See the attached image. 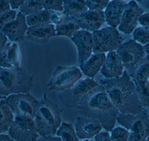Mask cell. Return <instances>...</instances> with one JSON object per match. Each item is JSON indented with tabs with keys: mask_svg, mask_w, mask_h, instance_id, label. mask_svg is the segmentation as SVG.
Masks as SVG:
<instances>
[{
	"mask_svg": "<svg viewBox=\"0 0 149 141\" xmlns=\"http://www.w3.org/2000/svg\"><path fill=\"white\" fill-rule=\"evenodd\" d=\"M130 132L121 127L114 128L111 132V141H128Z\"/></svg>",
	"mask_w": 149,
	"mask_h": 141,
	"instance_id": "cell-31",
	"label": "cell"
},
{
	"mask_svg": "<svg viewBox=\"0 0 149 141\" xmlns=\"http://www.w3.org/2000/svg\"><path fill=\"white\" fill-rule=\"evenodd\" d=\"M11 44H7L5 48L0 52V68L9 69L12 67V65L9 62L7 57L8 51L10 47Z\"/></svg>",
	"mask_w": 149,
	"mask_h": 141,
	"instance_id": "cell-35",
	"label": "cell"
},
{
	"mask_svg": "<svg viewBox=\"0 0 149 141\" xmlns=\"http://www.w3.org/2000/svg\"><path fill=\"white\" fill-rule=\"evenodd\" d=\"M0 141H16L12 139L8 134L0 135Z\"/></svg>",
	"mask_w": 149,
	"mask_h": 141,
	"instance_id": "cell-44",
	"label": "cell"
},
{
	"mask_svg": "<svg viewBox=\"0 0 149 141\" xmlns=\"http://www.w3.org/2000/svg\"><path fill=\"white\" fill-rule=\"evenodd\" d=\"M8 133L16 141H36L39 136L34 119L20 115H15Z\"/></svg>",
	"mask_w": 149,
	"mask_h": 141,
	"instance_id": "cell-11",
	"label": "cell"
},
{
	"mask_svg": "<svg viewBox=\"0 0 149 141\" xmlns=\"http://www.w3.org/2000/svg\"><path fill=\"white\" fill-rule=\"evenodd\" d=\"M63 1L62 0H46L44 2V9L56 12H63Z\"/></svg>",
	"mask_w": 149,
	"mask_h": 141,
	"instance_id": "cell-32",
	"label": "cell"
},
{
	"mask_svg": "<svg viewBox=\"0 0 149 141\" xmlns=\"http://www.w3.org/2000/svg\"><path fill=\"white\" fill-rule=\"evenodd\" d=\"M106 59L105 53L94 54L86 61L79 65V69L82 74L93 79L100 71Z\"/></svg>",
	"mask_w": 149,
	"mask_h": 141,
	"instance_id": "cell-20",
	"label": "cell"
},
{
	"mask_svg": "<svg viewBox=\"0 0 149 141\" xmlns=\"http://www.w3.org/2000/svg\"><path fill=\"white\" fill-rule=\"evenodd\" d=\"M8 39L2 33L0 32V52L4 49L7 44Z\"/></svg>",
	"mask_w": 149,
	"mask_h": 141,
	"instance_id": "cell-41",
	"label": "cell"
},
{
	"mask_svg": "<svg viewBox=\"0 0 149 141\" xmlns=\"http://www.w3.org/2000/svg\"><path fill=\"white\" fill-rule=\"evenodd\" d=\"M4 100L14 115L35 119L39 101L30 93L11 94Z\"/></svg>",
	"mask_w": 149,
	"mask_h": 141,
	"instance_id": "cell-9",
	"label": "cell"
},
{
	"mask_svg": "<svg viewBox=\"0 0 149 141\" xmlns=\"http://www.w3.org/2000/svg\"><path fill=\"white\" fill-rule=\"evenodd\" d=\"M109 2V0H87L85 1V3L89 10H102L107 8Z\"/></svg>",
	"mask_w": 149,
	"mask_h": 141,
	"instance_id": "cell-33",
	"label": "cell"
},
{
	"mask_svg": "<svg viewBox=\"0 0 149 141\" xmlns=\"http://www.w3.org/2000/svg\"><path fill=\"white\" fill-rule=\"evenodd\" d=\"M70 17L82 30L93 31L100 30L105 22L104 12L102 10H91L77 14Z\"/></svg>",
	"mask_w": 149,
	"mask_h": 141,
	"instance_id": "cell-12",
	"label": "cell"
},
{
	"mask_svg": "<svg viewBox=\"0 0 149 141\" xmlns=\"http://www.w3.org/2000/svg\"><path fill=\"white\" fill-rule=\"evenodd\" d=\"M63 110L47 97L40 100L34 119L37 131L41 137L54 136L61 125Z\"/></svg>",
	"mask_w": 149,
	"mask_h": 141,
	"instance_id": "cell-3",
	"label": "cell"
},
{
	"mask_svg": "<svg viewBox=\"0 0 149 141\" xmlns=\"http://www.w3.org/2000/svg\"><path fill=\"white\" fill-rule=\"evenodd\" d=\"M98 85V82L90 78L81 79L71 88L60 92L58 98L66 107L77 108L81 101Z\"/></svg>",
	"mask_w": 149,
	"mask_h": 141,
	"instance_id": "cell-8",
	"label": "cell"
},
{
	"mask_svg": "<svg viewBox=\"0 0 149 141\" xmlns=\"http://www.w3.org/2000/svg\"><path fill=\"white\" fill-rule=\"evenodd\" d=\"M63 14L65 16H71L88 10L84 0H64Z\"/></svg>",
	"mask_w": 149,
	"mask_h": 141,
	"instance_id": "cell-22",
	"label": "cell"
},
{
	"mask_svg": "<svg viewBox=\"0 0 149 141\" xmlns=\"http://www.w3.org/2000/svg\"><path fill=\"white\" fill-rule=\"evenodd\" d=\"M139 99L143 108H149V81L143 85L135 84Z\"/></svg>",
	"mask_w": 149,
	"mask_h": 141,
	"instance_id": "cell-28",
	"label": "cell"
},
{
	"mask_svg": "<svg viewBox=\"0 0 149 141\" xmlns=\"http://www.w3.org/2000/svg\"><path fill=\"white\" fill-rule=\"evenodd\" d=\"M98 83L120 113L136 115L145 109L139 99L135 85L126 70L119 78L101 79Z\"/></svg>",
	"mask_w": 149,
	"mask_h": 141,
	"instance_id": "cell-1",
	"label": "cell"
},
{
	"mask_svg": "<svg viewBox=\"0 0 149 141\" xmlns=\"http://www.w3.org/2000/svg\"><path fill=\"white\" fill-rule=\"evenodd\" d=\"M36 141H62L59 137H54V136H45L41 137Z\"/></svg>",
	"mask_w": 149,
	"mask_h": 141,
	"instance_id": "cell-42",
	"label": "cell"
},
{
	"mask_svg": "<svg viewBox=\"0 0 149 141\" xmlns=\"http://www.w3.org/2000/svg\"><path fill=\"white\" fill-rule=\"evenodd\" d=\"M127 4V3L120 0H114L109 3L104 12L105 22L108 25L115 28L119 26Z\"/></svg>",
	"mask_w": 149,
	"mask_h": 141,
	"instance_id": "cell-19",
	"label": "cell"
},
{
	"mask_svg": "<svg viewBox=\"0 0 149 141\" xmlns=\"http://www.w3.org/2000/svg\"><path fill=\"white\" fill-rule=\"evenodd\" d=\"M123 128L146 141L149 136V119L148 110L145 108L136 115L120 113L116 119Z\"/></svg>",
	"mask_w": 149,
	"mask_h": 141,
	"instance_id": "cell-10",
	"label": "cell"
},
{
	"mask_svg": "<svg viewBox=\"0 0 149 141\" xmlns=\"http://www.w3.org/2000/svg\"><path fill=\"white\" fill-rule=\"evenodd\" d=\"M28 28L26 17L19 12L17 14L15 19L1 30L0 32L10 42H17L24 40Z\"/></svg>",
	"mask_w": 149,
	"mask_h": 141,
	"instance_id": "cell-16",
	"label": "cell"
},
{
	"mask_svg": "<svg viewBox=\"0 0 149 141\" xmlns=\"http://www.w3.org/2000/svg\"><path fill=\"white\" fill-rule=\"evenodd\" d=\"M64 16L62 23L56 26V36H64L71 38L80 28L70 17Z\"/></svg>",
	"mask_w": 149,
	"mask_h": 141,
	"instance_id": "cell-23",
	"label": "cell"
},
{
	"mask_svg": "<svg viewBox=\"0 0 149 141\" xmlns=\"http://www.w3.org/2000/svg\"><path fill=\"white\" fill-rule=\"evenodd\" d=\"M9 1L10 6L11 7V9L14 10L20 8L22 5L24 3L25 1L24 0H17V1Z\"/></svg>",
	"mask_w": 149,
	"mask_h": 141,
	"instance_id": "cell-40",
	"label": "cell"
},
{
	"mask_svg": "<svg viewBox=\"0 0 149 141\" xmlns=\"http://www.w3.org/2000/svg\"><path fill=\"white\" fill-rule=\"evenodd\" d=\"M55 36L56 28L54 24H46L28 27L25 38L33 42L44 44Z\"/></svg>",
	"mask_w": 149,
	"mask_h": 141,
	"instance_id": "cell-18",
	"label": "cell"
},
{
	"mask_svg": "<svg viewBox=\"0 0 149 141\" xmlns=\"http://www.w3.org/2000/svg\"><path fill=\"white\" fill-rule=\"evenodd\" d=\"M77 47L79 65L86 61L92 55L94 46L93 34L81 30L75 32L71 38Z\"/></svg>",
	"mask_w": 149,
	"mask_h": 141,
	"instance_id": "cell-14",
	"label": "cell"
},
{
	"mask_svg": "<svg viewBox=\"0 0 149 141\" xmlns=\"http://www.w3.org/2000/svg\"><path fill=\"white\" fill-rule=\"evenodd\" d=\"M142 6L149 10V1H137Z\"/></svg>",
	"mask_w": 149,
	"mask_h": 141,
	"instance_id": "cell-45",
	"label": "cell"
},
{
	"mask_svg": "<svg viewBox=\"0 0 149 141\" xmlns=\"http://www.w3.org/2000/svg\"><path fill=\"white\" fill-rule=\"evenodd\" d=\"M128 141H143L141 138L133 133L130 132L129 137Z\"/></svg>",
	"mask_w": 149,
	"mask_h": 141,
	"instance_id": "cell-43",
	"label": "cell"
},
{
	"mask_svg": "<svg viewBox=\"0 0 149 141\" xmlns=\"http://www.w3.org/2000/svg\"><path fill=\"white\" fill-rule=\"evenodd\" d=\"M56 135L62 141H79L72 124L63 122L57 131Z\"/></svg>",
	"mask_w": 149,
	"mask_h": 141,
	"instance_id": "cell-26",
	"label": "cell"
},
{
	"mask_svg": "<svg viewBox=\"0 0 149 141\" xmlns=\"http://www.w3.org/2000/svg\"><path fill=\"white\" fill-rule=\"evenodd\" d=\"M94 54L105 53L117 50L123 38L115 28L106 27L93 32Z\"/></svg>",
	"mask_w": 149,
	"mask_h": 141,
	"instance_id": "cell-7",
	"label": "cell"
},
{
	"mask_svg": "<svg viewBox=\"0 0 149 141\" xmlns=\"http://www.w3.org/2000/svg\"><path fill=\"white\" fill-rule=\"evenodd\" d=\"M34 77L21 67L0 68V94L4 97L27 93L32 89Z\"/></svg>",
	"mask_w": 149,
	"mask_h": 141,
	"instance_id": "cell-4",
	"label": "cell"
},
{
	"mask_svg": "<svg viewBox=\"0 0 149 141\" xmlns=\"http://www.w3.org/2000/svg\"><path fill=\"white\" fill-rule=\"evenodd\" d=\"M10 10L9 1L8 0H0V15Z\"/></svg>",
	"mask_w": 149,
	"mask_h": 141,
	"instance_id": "cell-39",
	"label": "cell"
},
{
	"mask_svg": "<svg viewBox=\"0 0 149 141\" xmlns=\"http://www.w3.org/2000/svg\"><path fill=\"white\" fill-rule=\"evenodd\" d=\"M82 77L79 68L58 66L53 72L47 87L51 91L62 92L73 86Z\"/></svg>",
	"mask_w": 149,
	"mask_h": 141,
	"instance_id": "cell-6",
	"label": "cell"
},
{
	"mask_svg": "<svg viewBox=\"0 0 149 141\" xmlns=\"http://www.w3.org/2000/svg\"><path fill=\"white\" fill-rule=\"evenodd\" d=\"M77 109L81 116L98 121L107 132L114 128L120 113L99 84L81 101Z\"/></svg>",
	"mask_w": 149,
	"mask_h": 141,
	"instance_id": "cell-2",
	"label": "cell"
},
{
	"mask_svg": "<svg viewBox=\"0 0 149 141\" xmlns=\"http://www.w3.org/2000/svg\"><path fill=\"white\" fill-rule=\"evenodd\" d=\"M102 127L97 120L79 116L76 118L74 129L76 135L80 140H90L99 134Z\"/></svg>",
	"mask_w": 149,
	"mask_h": 141,
	"instance_id": "cell-15",
	"label": "cell"
},
{
	"mask_svg": "<svg viewBox=\"0 0 149 141\" xmlns=\"http://www.w3.org/2000/svg\"><path fill=\"white\" fill-rule=\"evenodd\" d=\"M95 141H111L108 132H100L94 137Z\"/></svg>",
	"mask_w": 149,
	"mask_h": 141,
	"instance_id": "cell-38",
	"label": "cell"
},
{
	"mask_svg": "<svg viewBox=\"0 0 149 141\" xmlns=\"http://www.w3.org/2000/svg\"><path fill=\"white\" fill-rule=\"evenodd\" d=\"M7 57L12 67H19L21 58L17 44L14 43L11 44L8 50Z\"/></svg>",
	"mask_w": 149,
	"mask_h": 141,
	"instance_id": "cell-29",
	"label": "cell"
},
{
	"mask_svg": "<svg viewBox=\"0 0 149 141\" xmlns=\"http://www.w3.org/2000/svg\"></svg>",
	"mask_w": 149,
	"mask_h": 141,
	"instance_id": "cell-51",
	"label": "cell"
},
{
	"mask_svg": "<svg viewBox=\"0 0 149 141\" xmlns=\"http://www.w3.org/2000/svg\"><path fill=\"white\" fill-rule=\"evenodd\" d=\"M5 98H6V97H3V96H1V95L0 94V100L3 99H5Z\"/></svg>",
	"mask_w": 149,
	"mask_h": 141,
	"instance_id": "cell-47",
	"label": "cell"
},
{
	"mask_svg": "<svg viewBox=\"0 0 149 141\" xmlns=\"http://www.w3.org/2000/svg\"><path fill=\"white\" fill-rule=\"evenodd\" d=\"M116 53L121 59L125 70L130 77L147 56L143 46L134 40H129L122 44Z\"/></svg>",
	"mask_w": 149,
	"mask_h": 141,
	"instance_id": "cell-5",
	"label": "cell"
},
{
	"mask_svg": "<svg viewBox=\"0 0 149 141\" xmlns=\"http://www.w3.org/2000/svg\"><path fill=\"white\" fill-rule=\"evenodd\" d=\"M146 141H149V136L146 139Z\"/></svg>",
	"mask_w": 149,
	"mask_h": 141,
	"instance_id": "cell-48",
	"label": "cell"
},
{
	"mask_svg": "<svg viewBox=\"0 0 149 141\" xmlns=\"http://www.w3.org/2000/svg\"><path fill=\"white\" fill-rule=\"evenodd\" d=\"M135 84L143 85L149 79V56H147L142 63L131 77Z\"/></svg>",
	"mask_w": 149,
	"mask_h": 141,
	"instance_id": "cell-25",
	"label": "cell"
},
{
	"mask_svg": "<svg viewBox=\"0 0 149 141\" xmlns=\"http://www.w3.org/2000/svg\"><path fill=\"white\" fill-rule=\"evenodd\" d=\"M143 14V9L136 1H130L127 3L123 14L120 23L118 26L119 31L126 35L133 32L138 24L139 18Z\"/></svg>",
	"mask_w": 149,
	"mask_h": 141,
	"instance_id": "cell-13",
	"label": "cell"
},
{
	"mask_svg": "<svg viewBox=\"0 0 149 141\" xmlns=\"http://www.w3.org/2000/svg\"><path fill=\"white\" fill-rule=\"evenodd\" d=\"M17 14L16 11L12 10L0 15V30L14 21L16 17Z\"/></svg>",
	"mask_w": 149,
	"mask_h": 141,
	"instance_id": "cell-34",
	"label": "cell"
},
{
	"mask_svg": "<svg viewBox=\"0 0 149 141\" xmlns=\"http://www.w3.org/2000/svg\"><path fill=\"white\" fill-rule=\"evenodd\" d=\"M64 17L63 12L54 11L51 16L52 24H54L56 25H59L63 21Z\"/></svg>",
	"mask_w": 149,
	"mask_h": 141,
	"instance_id": "cell-36",
	"label": "cell"
},
{
	"mask_svg": "<svg viewBox=\"0 0 149 141\" xmlns=\"http://www.w3.org/2000/svg\"><path fill=\"white\" fill-rule=\"evenodd\" d=\"M133 39L140 44L146 45L149 43V29L142 27L133 31Z\"/></svg>",
	"mask_w": 149,
	"mask_h": 141,
	"instance_id": "cell-30",
	"label": "cell"
},
{
	"mask_svg": "<svg viewBox=\"0 0 149 141\" xmlns=\"http://www.w3.org/2000/svg\"><path fill=\"white\" fill-rule=\"evenodd\" d=\"M144 51H145L146 54H147V56H149V43L148 44H146L143 46Z\"/></svg>",
	"mask_w": 149,
	"mask_h": 141,
	"instance_id": "cell-46",
	"label": "cell"
},
{
	"mask_svg": "<svg viewBox=\"0 0 149 141\" xmlns=\"http://www.w3.org/2000/svg\"><path fill=\"white\" fill-rule=\"evenodd\" d=\"M82 141H93L90 140H84Z\"/></svg>",
	"mask_w": 149,
	"mask_h": 141,
	"instance_id": "cell-49",
	"label": "cell"
},
{
	"mask_svg": "<svg viewBox=\"0 0 149 141\" xmlns=\"http://www.w3.org/2000/svg\"><path fill=\"white\" fill-rule=\"evenodd\" d=\"M54 11L43 9L39 12L26 17V23L29 26H36L46 24H51V16Z\"/></svg>",
	"mask_w": 149,
	"mask_h": 141,
	"instance_id": "cell-24",
	"label": "cell"
},
{
	"mask_svg": "<svg viewBox=\"0 0 149 141\" xmlns=\"http://www.w3.org/2000/svg\"><path fill=\"white\" fill-rule=\"evenodd\" d=\"M4 99L0 100V135L8 132L15 117Z\"/></svg>",
	"mask_w": 149,
	"mask_h": 141,
	"instance_id": "cell-21",
	"label": "cell"
},
{
	"mask_svg": "<svg viewBox=\"0 0 149 141\" xmlns=\"http://www.w3.org/2000/svg\"><path fill=\"white\" fill-rule=\"evenodd\" d=\"M148 116H149V108H148Z\"/></svg>",
	"mask_w": 149,
	"mask_h": 141,
	"instance_id": "cell-50",
	"label": "cell"
},
{
	"mask_svg": "<svg viewBox=\"0 0 149 141\" xmlns=\"http://www.w3.org/2000/svg\"><path fill=\"white\" fill-rule=\"evenodd\" d=\"M124 66L121 59L115 51H110L106 57L100 72L105 78H119L123 74Z\"/></svg>",
	"mask_w": 149,
	"mask_h": 141,
	"instance_id": "cell-17",
	"label": "cell"
},
{
	"mask_svg": "<svg viewBox=\"0 0 149 141\" xmlns=\"http://www.w3.org/2000/svg\"><path fill=\"white\" fill-rule=\"evenodd\" d=\"M138 23L143 27L149 29V12L143 14L139 18Z\"/></svg>",
	"mask_w": 149,
	"mask_h": 141,
	"instance_id": "cell-37",
	"label": "cell"
},
{
	"mask_svg": "<svg viewBox=\"0 0 149 141\" xmlns=\"http://www.w3.org/2000/svg\"><path fill=\"white\" fill-rule=\"evenodd\" d=\"M44 0H28L19 8V12L25 16L39 12L44 9Z\"/></svg>",
	"mask_w": 149,
	"mask_h": 141,
	"instance_id": "cell-27",
	"label": "cell"
}]
</instances>
